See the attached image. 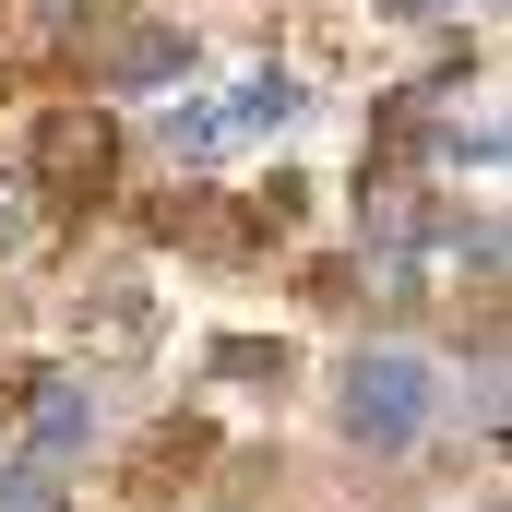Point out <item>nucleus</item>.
I'll return each mask as SVG.
<instances>
[{"instance_id":"f257e3e1","label":"nucleus","mask_w":512,"mask_h":512,"mask_svg":"<svg viewBox=\"0 0 512 512\" xmlns=\"http://www.w3.org/2000/svg\"><path fill=\"white\" fill-rule=\"evenodd\" d=\"M429 405H441V393H429V358H405V346H382V358L346 370V429L382 441V453H405V441L429 429Z\"/></svg>"},{"instance_id":"f03ea898","label":"nucleus","mask_w":512,"mask_h":512,"mask_svg":"<svg viewBox=\"0 0 512 512\" xmlns=\"http://www.w3.org/2000/svg\"><path fill=\"white\" fill-rule=\"evenodd\" d=\"M298 120V84L286 72H251L227 108H167V155H215V143H239V131H286Z\"/></svg>"},{"instance_id":"7ed1b4c3","label":"nucleus","mask_w":512,"mask_h":512,"mask_svg":"<svg viewBox=\"0 0 512 512\" xmlns=\"http://www.w3.org/2000/svg\"><path fill=\"white\" fill-rule=\"evenodd\" d=\"M108 167H120L108 108H48V120H36V179H48V191H108Z\"/></svg>"},{"instance_id":"20e7f679","label":"nucleus","mask_w":512,"mask_h":512,"mask_svg":"<svg viewBox=\"0 0 512 512\" xmlns=\"http://www.w3.org/2000/svg\"><path fill=\"white\" fill-rule=\"evenodd\" d=\"M179 72H191V36H179V24H120V36L96 48V84H108V96H131V84H179Z\"/></svg>"},{"instance_id":"39448f33","label":"nucleus","mask_w":512,"mask_h":512,"mask_svg":"<svg viewBox=\"0 0 512 512\" xmlns=\"http://www.w3.org/2000/svg\"><path fill=\"white\" fill-rule=\"evenodd\" d=\"M84 429H96V393H84V382H48V393H36V441H48V453H72Z\"/></svg>"},{"instance_id":"423d86ee","label":"nucleus","mask_w":512,"mask_h":512,"mask_svg":"<svg viewBox=\"0 0 512 512\" xmlns=\"http://www.w3.org/2000/svg\"><path fill=\"white\" fill-rule=\"evenodd\" d=\"M24 239H36V179H12V167H0V262L24 251Z\"/></svg>"},{"instance_id":"0eeeda50","label":"nucleus","mask_w":512,"mask_h":512,"mask_svg":"<svg viewBox=\"0 0 512 512\" xmlns=\"http://www.w3.org/2000/svg\"><path fill=\"white\" fill-rule=\"evenodd\" d=\"M0 512H60V489H48L36 465H0Z\"/></svg>"}]
</instances>
